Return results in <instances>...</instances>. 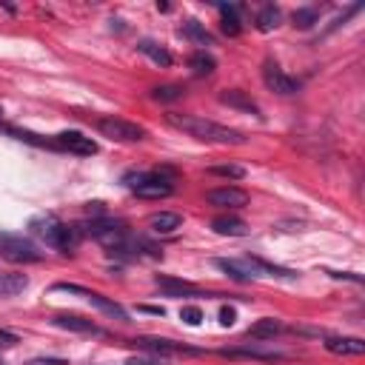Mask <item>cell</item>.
Wrapping results in <instances>:
<instances>
[{
	"instance_id": "6da1fadb",
	"label": "cell",
	"mask_w": 365,
	"mask_h": 365,
	"mask_svg": "<svg viewBox=\"0 0 365 365\" xmlns=\"http://www.w3.org/2000/svg\"><path fill=\"white\" fill-rule=\"evenodd\" d=\"M165 123L182 134H189L200 143H217V146H243L246 137L237 131V129H229V126H220L214 120H206V117H197V114H180V111H171L165 114Z\"/></svg>"
},
{
	"instance_id": "7a4b0ae2",
	"label": "cell",
	"mask_w": 365,
	"mask_h": 365,
	"mask_svg": "<svg viewBox=\"0 0 365 365\" xmlns=\"http://www.w3.org/2000/svg\"><path fill=\"white\" fill-rule=\"evenodd\" d=\"M29 231H32L40 243H46L49 249H58V251H63V254H69V251L80 243V231L72 229V226H66V223H60L55 214L32 217V220H29Z\"/></svg>"
},
{
	"instance_id": "3957f363",
	"label": "cell",
	"mask_w": 365,
	"mask_h": 365,
	"mask_svg": "<svg viewBox=\"0 0 365 365\" xmlns=\"http://www.w3.org/2000/svg\"><path fill=\"white\" fill-rule=\"evenodd\" d=\"M126 186H129L137 197H146V200H160V197H168V195L174 192L171 180H165L163 174H154V171L126 174Z\"/></svg>"
},
{
	"instance_id": "277c9868",
	"label": "cell",
	"mask_w": 365,
	"mask_h": 365,
	"mask_svg": "<svg viewBox=\"0 0 365 365\" xmlns=\"http://www.w3.org/2000/svg\"><path fill=\"white\" fill-rule=\"evenodd\" d=\"M97 131L103 137L114 140V143H137V140L146 137V129L143 126H137L131 120H123V117H114V114L97 117Z\"/></svg>"
},
{
	"instance_id": "5b68a950",
	"label": "cell",
	"mask_w": 365,
	"mask_h": 365,
	"mask_svg": "<svg viewBox=\"0 0 365 365\" xmlns=\"http://www.w3.org/2000/svg\"><path fill=\"white\" fill-rule=\"evenodd\" d=\"M86 234H89V237H94L97 243H103L106 249H114V251L129 240V229H126V223L111 220V217H97V220H92V223L86 226Z\"/></svg>"
},
{
	"instance_id": "8992f818",
	"label": "cell",
	"mask_w": 365,
	"mask_h": 365,
	"mask_svg": "<svg viewBox=\"0 0 365 365\" xmlns=\"http://www.w3.org/2000/svg\"><path fill=\"white\" fill-rule=\"evenodd\" d=\"M0 254L12 263H40L43 260V251L32 240H26L21 234H4V231H0Z\"/></svg>"
},
{
	"instance_id": "52a82bcc",
	"label": "cell",
	"mask_w": 365,
	"mask_h": 365,
	"mask_svg": "<svg viewBox=\"0 0 365 365\" xmlns=\"http://www.w3.org/2000/svg\"><path fill=\"white\" fill-rule=\"evenodd\" d=\"M52 291H66V294H77V297H83L86 303L97 305V308H100L103 314H109V317H114V320H120V322H129V311H126L123 305H117V303H111V300L100 297L97 291H89V288H83V285H72V283H58V285H52Z\"/></svg>"
},
{
	"instance_id": "ba28073f",
	"label": "cell",
	"mask_w": 365,
	"mask_h": 365,
	"mask_svg": "<svg viewBox=\"0 0 365 365\" xmlns=\"http://www.w3.org/2000/svg\"><path fill=\"white\" fill-rule=\"evenodd\" d=\"M55 146L60 151H69V154H80V157H92L97 154V143L92 137H86L83 131H60L55 137Z\"/></svg>"
},
{
	"instance_id": "9c48e42d",
	"label": "cell",
	"mask_w": 365,
	"mask_h": 365,
	"mask_svg": "<svg viewBox=\"0 0 365 365\" xmlns=\"http://www.w3.org/2000/svg\"><path fill=\"white\" fill-rule=\"evenodd\" d=\"M206 200L209 206H217V209H243L249 203V195L237 186H220V189L206 192Z\"/></svg>"
},
{
	"instance_id": "30bf717a",
	"label": "cell",
	"mask_w": 365,
	"mask_h": 365,
	"mask_svg": "<svg viewBox=\"0 0 365 365\" xmlns=\"http://www.w3.org/2000/svg\"><path fill=\"white\" fill-rule=\"evenodd\" d=\"M263 80H266V86H268L271 92H277V94H297V89H300V83H297L291 75H285L277 63H266V66H263Z\"/></svg>"
},
{
	"instance_id": "8fae6325",
	"label": "cell",
	"mask_w": 365,
	"mask_h": 365,
	"mask_svg": "<svg viewBox=\"0 0 365 365\" xmlns=\"http://www.w3.org/2000/svg\"><path fill=\"white\" fill-rule=\"evenodd\" d=\"M137 348L148 351V354H197V348H189V345H182V342H174V339H163V337H140L134 339Z\"/></svg>"
},
{
	"instance_id": "7c38bea8",
	"label": "cell",
	"mask_w": 365,
	"mask_h": 365,
	"mask_svg": "<svg viewBox=\"0 0 365 365\" xmlns=\"http://www.w3.org/2000/svg\"><path fill=\"white\" fill-rule=\"evenodd\" d=\"M325 351L337 354V356H359L365 354V339L359 337H325Z\"/></svg>"
},
{
	"instance_id": "4fadbf2b",
	"label": "cell",
	"mask_w": 365,
	"mask_h": 365,
	"mask_svg": "<svg viewBox=\"0 0 365 365\" xmlns=\"http://www.w3.org/2000/svg\"><path fill=\"white\" fill-rule=\"evenodd\" d=\"M52 325H58L63 331H77V334H97V325L77 314H58V317H52Z\"/></svg>"
},
{
	"instance_id": "5bb4252c",
	"label": "cell",
	"mask_w": 365,
	"mask_h": 365,
	"mask_svg": "<svg viewBox=\"0 0 365 365\" xmlns=\"http://www.w3.org/2000/svg\"><path fill=\"white\" fill-rule=\"evenodd\" d=\"M180 226H182V217L174 214V212H157V214L148 217V229L154 234H174Z\"/></svg>"
},
{
	"instance_id": "9a60e30c",
	"label": "cell",
	"mask_w": 365,
	"mask_h": 365,
	"mask_svg": "<svg viewBox=\"0 0 365 365\" xmlns=\"http://www.w3.org/2000/svg\"><path fill=\"white\" fill-rule=\"evenodd\" d=\"M212 231L214 234H220V237H246V223L240 220V217H229V214H223V217H214L212 220Z\"/></svg>"
},
{
	"instance_id": "2e32d148",
	"label": "cell",
	"mask_w": 365,
	"mask_h": 365,
	"mask_svg": "<svg viewBox=\"0 0 365 365\" xmlns=\"http://www.w3.org/2000/svg\"><path fill=\"white\" fill-rule=\"evenodd\" d=\"M220 103H226V106H231V109H240V111H249V114H257V117H260L257 103H254V100H251L246 92H240V89L220 92Z\"/></svg>"
},
{
	"instance_id": "e0dca14e",
	"label": "cell",
	"mask_w": 365,
	"mask_h": 365,
	"mask_svg": "<svg viewBox=\"0 0 365 365\" xmlns=\"http://www.w3.org/2000/svg\"><path fill=\"white\" fill-rule=\"evenodd\" d=\"M214 266H217L220 271H226V274H229L231 280H237V283L254 280V271H251L249 260H214Z\"/></svg>"
},
{
	"instance_id": "ac0fdd59",
	"label": "cell",
	"mask_w": 365,
	"mask_h": 365,
	"mask_svg": "<svg viewBox=\"0 0 365 365\" xmlns=\"http://www.w3.org/2000/svg\"><path fill=\"white\" fill-rule=\"evenodd\" d=\"M26 288H29V277L26 274L0 271V297H15V294H21Z\"/></svg>"
},
{
	"instance_id": "d6986e66",
	"label": "cell",
	"mask_w": 365,
	"mask_h": 365,
	"mask_svg": "<svg viewBox=\"0 0 365 365\" xmlns=\"http://www.w3.org/2000/svg\"><path fill=\"white\" fill-rule=\"evenodd\" d=\"M280 331H283V322H280V320L263 317V320H257V322L249 328V337H254V339H274Z\"/></svg>"
},
{
	"instance_id": "ffe728a7",
	"label": "cell",
	"mask_w": 365,
	"mask_h": 365,
	"mask_svg": "<svg viewBox=\"0 0 365 365\" xmlns=\"http://www.w3.org/2000/svg\"><path fill=\"white\" fill-rule=\"evenodd\" d=\"M182 35H186L189 40H195L197 46H214L212 32L203 23H197V21H186V26H182Z\"/></svg>"
},
{
	"instance_id": "44dd1931",
	"label": "cell",
	"mask_w": 365,
	"mask_h": 365,
	"mask_svg": "<svg viewBox=\"0 0 365 365\" xmlns=\"http://www.w3.org/2000/svg\"><path fill=\"white\" fill-rule=\"evenodd\" d=\"M137 49H140L146 58H151L157 66H171V55H168L160 43H154V40H140V43H137Z\"/></svg>"
},
{
	"instance_id": "7402d4cb",
	"label": "cell",
	"mask_w": 365,
	"mask_h": 365,
	"mask_svg": "<svg viewBox=\"0 0 365 365\" xmlns=\"http://www.w3.org/2000/svg\"><path fill=\"white\" fill-rule=\"evenodd\" d=\"M280 21H283V15H280L277 6H263V9L257 12V29H260V32H274V29L280 26Z\"/></svg>"
},
{
	"instance_id": "603a6c76",
	"label": "cell",
	"mask_w": 365,
	"mask_h": 365,
	"mask_svg": "<svg viewBox=\"0 0 365 365\" xmlns=\"http://www.w3.org/2000/svg\"><path fill=\"white\" fill-rule=\"evenodd\" d=\"M189 66H192L195 75H212V72L217 69V60L203 49V52H195V55L189 58Z\"/></svg>"
},
{
	"instance_id": "cb8c5ba5",
	"label": "cell",
	"mask_w": 365,
	"mask_h": 365,
	"mask_svg": "<svg viewBox=\"0 0 365 365\" xmlns=\"http://www.w3.org/2000/svg\"><path fill=\"white\" fill-rule=\"evenodd\" d=\"M157 285L163 291H168L171 297H182V294H195L192 283H182V280H171V277H157Z\"/></svg>"
},
{
	"instance_id": "d4e9b609",
	"label": "cell",
	"mask_w": 365,
	"mask_h": 365,
	"mask_svg": "<svg viewBox=\"0 0 365 365\" xmlns=\"http://www.w3.org/2000/svg\"><path fill=\"white\" fill-rule=\"evenodd\" d=\"M317 21H320V12H317L314 6L297 9V12L291 15V23H294V29H314V26H317Z\"/></svg>"
},
{
	"instance_id": "484cf974",
	"label": "cell",
	"mask_w": 365,
	"mask_h": 365,
	"mask_svg": "<svg viewBox=\"0 0 365 365\" xmlns=\"http://www.w3.org/2000/svg\"><path fill=\"white\" fill-rule=\"evenodd\" d=\"M220 12H223V32H226L229 38H237V35L243 32L240 18H237V9H234V6H220Z\"/></svg>"
},
{
	"instance_id": "4316f807",
	"label": "cell",
	"mask_w": 365,
	"mask_h": 365,
	"mask_svg": "<svg viewBox=\"0 0 365 365\" xmlns=\"http://www.w3.org/2000/svg\"><path fill=\"white\" fill-rule=\"evenodd\" d=\"M182 86H177V83H165V86H157V89H151V97L154 100H160V103H168V100H180L182 97Z\"/></svg>"
},
{
	"instance_id": "83f0119b",
	"label": "cell",
	"mask_w": 365,
	"mask_h": 365,
	"mask_svg": "<svg viewBox=\"0 0 365 365\" xmlns=\"http://www.w3.org/2000/svg\"><path fill=\"white\" fill-rule=\"evenodd\" d=\"M209 171L214 177H226V180H243L246 177V168L243 165H234V163H229V165H212Z\"/></svg>"
},
{
	"instance_id": "f1b7e54d",
	"label": "cell",
	"mask_w": 365,
	"mask_h": 365,
	"mask_svg": "<svg viewBox=\"0 0 365 365\" xmlns=\"http://www.w3.org/2000/svg\"><path fill=\"white\" fill-rule=\"evenodd\" d=\"M180 320L186 322V325H200L203 322V311L197 305H182L180 308Z\"/></svg>"
},
{
	"instance_id": "f546056e",
	"label": "cell",
	"mask_w": 365,
	"mask_h": 365,
	"mask_svg": "<svg viewBox=\"0 0 365 365\" xmlns=\"http://www.w3.org/2000/svg\"><path fill=\"white\" fill-rule=\"evenodd\" d=\"M126 365H165V356H160V354H140V356H131Z\"/></svg>"
},
{
	"instance_id": "4dcf8cb0",
	"label": "cell",
	"mask_w": 365,
	"mask_h": 365,
	"mask_svg": "<svg viewBox=\"0 0 365 365\" xmlns=\"http://www.w3.org/2000/svg\"><path fill=\"white\" fill-rule=\"evenodd\" d=\"M234 322H237V311L229 308V305H223V308H220V325H223V328H231Z\"/></svg>"
},
{
	"instance_id": "1f68e13d",
	"label": "cell",
	"mask_w": 365,
	"mask_h": 365,
	"mask_svg": "<svg viewBox=\"0 0 365 365\" xmlns=\"http://www.w3.org/2000/svg\"><path fill=\"white\" fill-rule=\"evenodd\" d=\"M26 365H69V362L60 359V356H35V359H29Z\"/></svg>"
},
{
	"instance_id": "d6a6232c",
	"label": "cell",
	"mask_w": 365,
	"mask_h": 365,
	"mask_svg": "<svg viewBox=\"0 0 365 365\" xmlns=\"http://www.w3.org/2000/svg\"><path fill=\"white\" fill-rule=\"evenodd\" d=\"M21 339H18V334H12V331H6V328H0V345L4 348H12V345H18Z\"/></svg>"
},
{
	"instance_id": "836d02e7",
	"label": "cell",
	"mask_w": 365,
	"mask_h": 365,
	"mask_svg": "<svg viewBox=\"0 0 365 365\" xmlns=\"http://www.w3.org/2000/svg\"><path fill=\"white\" fill-rule=\"evenodd\" d=\"M331 277H337V280H351V283H362V277L359 274H351V271H331Z\"/></svg>"
},
{
	"instance_id": "e575fe53",
	"label": "cell",
	"mask_w": 365,
	"mask_h": 365,
	"mask_svg": "<svg viewBox=\"0 0 365 365\" xmlns=\"http://www.w3.org/2000/svg\"><path fill=\"white\" fill-rule=\"evenodd\" d=\"M140 311H146V314H154V317H163V314H165L160 305H140Z\"/></svg>"
},
{
	"instance_id": "d590c367",
	"label": "cell",
	"mask_w": 365,
	"mask_h": 365,
	"mask_svg": "<svg viewBox=\"0 0 365 365\" xmlns=\"http://www.w3.org/2000/svg\"><path fill=\"white\" fill-rule=\"evenodd\" d=\"M0 120H4V106H0Z\"/></svg>"
},
{
	"instance_id": "8d00e7d4",
	"label": "cell",
	"mask_w": 365,
	"mask_h": 365,
	"mask_svg": "<svg viewBox=\"0 0 365 365\" xmlns=\"http://www.w3.org/2000/svg\"><path fill=\"white\" fill-rule=\"evenodd\" d=\"M0 365H6V362H4V359H0Z\"/></svg>"
}]
</instances>
